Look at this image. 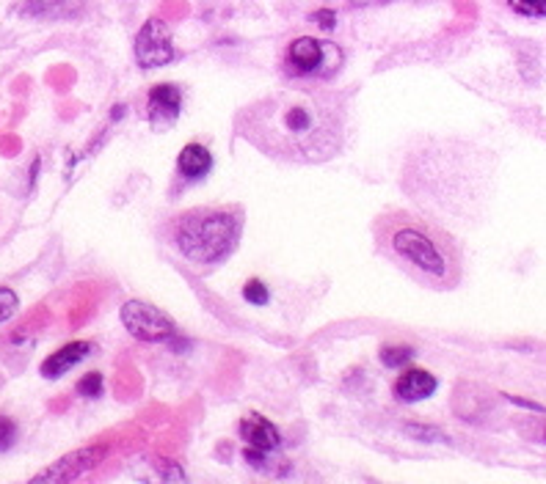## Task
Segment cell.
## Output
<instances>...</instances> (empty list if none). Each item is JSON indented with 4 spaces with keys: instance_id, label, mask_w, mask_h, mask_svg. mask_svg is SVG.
<instances>
[{
    "instance_id": "1",
    "label": "cell",
    "mask_w": 546,
    "mask_h": 484,
    "mask_svg": "<svg viewBox=\"0 0 546 484\" xmlns=\"http://www.w3.org/2000/svg\"><path fill=\"white\" fill-rule=\"evenodd\" d=\"M238 136L284 163H325L348 138V105L323 88H282L238 113Z\"/></svg>"
},
{
    "instance_id": "2",
    "label": "cell",
    "mask_w": 546,
    "mask_h": 484,
    "mask_svg": "<svg viewBox=\"0 0 546 484\" xmlns=\"http://www.w3.org/2000/svg\"><path fill=\"white\" fill-rule=\"evenodd\" d=\"M376 251L428 289H456L464 262L456 239L442 223L408 209H386L376 217Z\"/></svg>"
},
{
    "instance_id": "3",
    "label": "cell",
    "mask_w": 546,
    "mask_h": 484,
    "mask_svg": "<svg viewBox=\"0 0 546 484\" xmlns=\"http://www.w3.org/2000/svg\"><path fill=\"white\" fill-rule=\"evenodd\" d=\"M241 207H193L174 220V246L196 267L224 265L241 242Z\"/></svg>"
},
{
    "instance_id": "4",
    "label": "cell",
    "mask_w": 546,
    "mask_h": 484,
    "mask_svg": "<svg viewBox=\"0 0 546 484\" xmlns=\"http://www.w3.org/2000/svg\"><path fill=\"white\" fill-rule=\"evenodd\" d=\"M343 64V53L337 45L320 42L312 36H301L287 47V72L293 77H329Z\"/></svg>"
},
{
    "instance_id": "5",
    "label": "cell",
    "mask_w": 546,
    "mask_h": 484,
    "mask_svg": "<svg viewBox=\"0 0 546 484\" xmlns=\"http://www.w3.org/2000/svg\"><path fill=\"white\" fill-rule=\"evenodd\" d=\"M122 325L130 330L133 338L149 344H160L177 336V325L171 322V317L144 300H128L122 306Z\"/></svg>"
},
{
    "instance_id": "6",
    "label": "cell",
    "mask_w": 546,
    "mask_h": 484,
    "mask_svg": "<svg viewBox=\"0 0 546 484\" xmlns=\"http://www.w3.org/2000/svg\"><path fill=\"white\" fill-rule=\"evenodd\" d=\"M177 58V50L171 47V31L163 20H149L136 36V61L144 69H155L163 64H171Z\"/></svg>"
},
{
    "instance_id": "7",
    "label": "cell",
    "mask_w": 546,
    "mask_h": 484,
    "mask_svg": "<svg viewBox=\"0 0 546 484\" xmlns=\"http://www.w3.org/2000/svg\"><path fill=\"white\" fill-rule=\"evenodd\" d=\"M105 454H108V446H102V443L88 446V449H77V451L61 457L58 462H53L50 468L39 470L31 481H75L86 470H91L97 462H102Z\"/></svg>"
},
{
    "instance_id": "8",
    "label": "cell",
    "mask_w": 546,
    "mask_h": 484,
    "mask_svg": "<svg viewBox=\"0 0 546 484\" xmlns=\"http://www.w3.org/2000/svg\"><path fill=\"white\" fill-rule=\"evenodd\" d=\"M17 15L28 20H45V23L77 20L83 15V0H26L17 9Z\"/></svg>"
},
{
    "instance_id": "9",
    "label": "cell",
    "mask_w": 546,
    "mask_h": 484,
    "mask_svg": "<svg viewBox=\"0 0 546 484\" xmlns=\"http://www.w3.org/2000/svg\"><path fill=\"white\" fill-rule=\"evenodd\" d=\"M180 105H182V91L171 83H160L149 91V118L155 127L171 125V121L180 116Z\"/></svg>"
},
{
    "instance_id": "10",
    "label": "cell",
    "mask_w": 546,
    "mask_h": 484,
    "mask_svg": "<svg viewBox=\"0 0 546 484\" xmlns=\"http://www.w3.org/2000/svg\"><path fill=\"white\" fill-rule=\"evenodd\" d=\"M91 352H94V344H91V341H72V344L56 349L50 358H45L42 375H45L47 380H56V378L67 375L72 367H77V363H80L83 358H88Z\"/></svg>"
},
{
    "instance_id": "11",
    "label": "cell",
    "mask_w": 546,
    "mask_h": 484,
    "mask_svg": "<svg viewBox=\"0 0 546 484\" xmlns=\"http://www.w3.org/2000/svg\"><path fill=\"white\" fill-rule=\"evenodd\" d=\"M436 388H439V380H436L430 372H425V369H408V372H403L397 378L395 397L400 402H422V399L433 397Z\"/></svg>"
},
{
    "instance_id": "12",
    "label": "cell",
    "mask_w": 546,
    "mask_h": 484,
    "mask_svg": "<svg viewBox=\"0 0 546 484\" xmlns=\"http://www.w3.org/2000/svg\"><path fill=\"white\" fill-rule=\"evenodd\" d=\"M241 438H243L252 449H263V451H273V449H279V443H282L279 429H276L268 418H263V416H257V413H249V416L241 421Z\"/></svg>"
},
{
    "instance_id": "13",
    "label": "cell",
    "mask_w": 546,
    "mask_h": 484,
    "mask_svg": "<svg viewBox=\"0 0 546 484\" xmlns=\"http://www.w3.org/2000/svg\"><path fill=\"white\" fill-rule=\"evenodd\" d=\"M177 171L191 182L204 179L212 171V155L201 144H188V146H182V152L177 157Z\"/></svg>"
},
{
    "instance_id": "14",
    "label": "cell",
    "mask_w": 546,
    "mask_h": 484,
    "mask_svg": "<svg viewBox=\"0 0 546 484\" xmlns=\"http://www.w3.org/2000/svg\"><path fill=\"white\" fill-rule=\"evenodd\" d=\"M411 358H414V349L408 344H386L381 349V363H384V367H389V369L403 367V363H408Z\"/></svg>"
},
{
    "instance_id": "15",
    "label": "cell",
    "mask_w": 546,
    "mask_h": 484,
    "mask_svg": "<svg viewBox=\"0 0 546 484\" xmlns=\"http://www.w3.org/2000/svg\"><path fill=\"white\" fill-rule=\"evenodd\" d=\"M508 6L530 20H543L546 17V0H508Z\"/></svg>"
},
{
    "instance_id": "16",
    "label": "cell",
    "mask_w": 546,
    "mask_h": 484,
    "mask_svg": "<svg viewBox=\"0 0 546 484\" xmlns=\"http://www.w3.org/2000/svg\"><path fill=\"white\" fill-rule=\"evenodd\" d=\"M20 308V300H17V292L9 289V287H0V322H6L17 314Z\"/></svg>"
},
{
    "instance_id": "17",
    "label": "cell",
    "mask_w": 546,
    "mask_h": 484,
    "mask_svg": "<svg viewBox=\"0 0 546 484\" xmlns=\"http://www.w3.org/2000/svg\"><path fill=\"white\" fill-rule=\"evenodd\" d=\"M17 440V424L9 416H0V454L9 451Z\"/></svg>"
},
{
    "instance_id": "18",
    "label": "cell",
    "mask_w": 546,
    "mask_h": 484,
    "mask_svg": "<svg viewBox=\"0 0 546 484\" xmlns=\"http://www.w3.org/2000/svg\"><path fill=\"white\" fill-rule=\"evenodd\" d=\"M243 297L252 303V306H265L268 303V287L257 278H252L246 287H243Z\"/></svg>"
},
{
    "instance_id": "19",
    "label": "cell",
    "mask_w": 546,
    "mask_h": 484,
    "mask_svg": "<svg viewBox=\"0 0 546 484\" xmlns=\"http://www.w3.org/2000/svg\"><path fill=\"white\" fill-rule=\"evenodd\" d=\"M80 397H99L102 394V375L99 372H88L80 383H77V388H75Z\"/></svg>"
},
{
    "instance_id": "20",
    "label": "cell",
    "mask_w": 546,
    "mask_h": 484,
    "mask_svg": "<svg viewBox=\"0 0 546 484\" xmlns=\"http://www.w3.org/2000/svg\"><path fill=\"white\" fill-rule=\"evenodd\" d=\"M406 432H408V435H414V438H422V440H428V443H430V440H442V438H445L439 429H433V427H422V424H419V427H417V424H408V427H406Z\"/></svg>"
},
{
    "instance_id": "21",
    "label": "cell",
    "mask_w": 546,
    "mask_h": 484,
    "mask_svg": "<svg viewBox=\"0 0 546 484\" xmlns=\"http://www.w3.org/2000/svg\"><path fill=\"white\" fill-rule=\"evenodd\" d=\"M0 152H4L6 157L17 155V152H20V138H12V136H6V138H0Z\"/></svg>"
},
{
    "instance_id": "22",
    "label": "cell",
    "mask_w": 546,
    "mask_h": 484,
    "mask_svg": "<svg viewBox=\"0 0 546 484\" xmlns=\"http://www.w3.org/2000/svg\"><path fill=\"white\" fill-rule=\"evenodd\" d=\"M314 20H320L323 28H335V12H317Z\"/></svg>"
}]
</instances>
